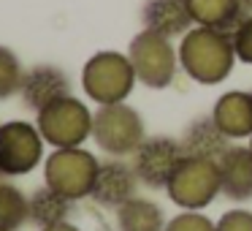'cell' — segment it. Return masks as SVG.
Instances as JSON below:
<instances>
[{
	"label": "cell",
	"instance_id": "1",
	"mask_svg": "<svg viewBox=\"0 0 252 231\" xmlns=\"http://www.w3.org/2000/svg\"><path fill=\"white\" fill-rule=\"evenodd\" d=\"M179 68L198 84H220L230 77L236 66V49L230 33L212 28H192L182 36Z\"/></svg>",
	"mask_w": 252,
	"mask_h": 231
},
{
	"label": "cell",
	"instance_id": "2",
	"mask_svg": "<svg viewBox=\"0 0 252 231\" xmlns=\"http://www.w3.org/2000/svg\"><path fill=\"white\" fill-rule=\"evenodd\" d=\"M136 82L138 79H136V71H133L127 55L114 52V49L95 52L82 68V90L98 106L127 101Z\"/></svg>",
	"mask_w": 252,
	"mask_h": 231
},
{
	"label": "cell",
	"instance_id": "3",
	"mask_svg": "<svg viewBox=\"0 0 252 231\" xmlns=\"http://www.w3.org/2000/svg\"><path fill=\"white\" fill-rule=\"evenodd\" d=\"M147 139L144 120L133 106L109 104L93 115V142L109 158H130Z\"/></svg>",
	"mask_w": 252,
	"mask_h": 231
},
{
	"label": "cell",
	"instance_id": "4",
	"mask_svg": "<svg viewBox=\"0 0 252 231\" xmlns=\"http://www.w3.org/2000/svg\"><path fill=\"white\" fill-rule=\"evenodd\" d=\"M100 160L84 147H63L44 158V182L71 201L90 198Z\"/></svg>",
	"mask_w": 252,
	"mask_h": 231
},
{
	"label": "cell",
	"instance_id": "5",
	"mask_svg": "<svg viewBox=\"0 0 252 231\" xmlns=\"http://www.w3.org/2000/svg\"><path fill=\"white\" fill-rule=\"evenodd\" d=\"M93 115L95 112H90L84 101H79L76 95H65L41 109L35 115V125L44 142L55 150L82 147L87 139H93Z\"/></svg>",
	"mask_w": 252,
	"mask_h": 231
},
{
	"label": "cell",
	"instance_id": "6",
	"mask_svg": "<svg viewBox=\"0 0 252 231\" xmlns=\"http://www.w3.org/2000/svg\"><path fill=\"white\" fill-rule=\"evenodd\" d=\"M165 193H168V198L179 209L201 212V209H206L209 204L222 193V185H220V166L214 163V160L185 155V160L176 166L174 177H171L168 185H165Z\"/></svg>",
	"mask_w": 252,
	"mask_h": 231
},
{
	"label": "cell",
	"instance_id": "7",
	"mask_svg": "<svg viewBox=\"0 0 252 231\" xmlns=\"http://www.w3.org/2000/svg\"><path fill=\"white\" fill-rule=\"evenodd\" d=\"M125 55L136 71V79L149 90H165L174 82L176 68H179V55L171 38L158 36L152 30H141L138 36H133Z\"/></svg>",
	"mask_w": 252,
	"mask_h": 231
},
{
	"label": "cell",
	"instance_id": "8",
	"mask_svg": "<svg viewBox=\"0 0 252 231\" xmlns=\"http://www.w3.org/2000/svg\"><path fill=\"white\" fill-rule=\"evenodd\" d=\"M44 136L28 120H8L0 125V180H14L44 163Z\"/></svg>",
	"mask_w": 252,
	"mask_h": 231
},
{
	"label": "cell",
	"instance_id": "9",
	"mask_svg": "<svg viewBox=\"0 0 252 231\" xmlns=\"http://www.w3.org/2000/svg\"><path fill=\"white\" fill-rule=\"evenodd\" d=\"M185 160V147L179 139L171 136H149L144 139V144L130 155V166L136 171L138 182H144L147 188L160 191L168 185V180L174 177L176 166Z\"/></svg>",
	"mask_w": 252,
	"mask_h": 231
},
{
	"label": "cell",
	"instance_id": "10",
	"mask_svg": "<svg viewBox=\"0 0 252 231\" xmlns=\"http://www.w3.org/2000/svg\"><path fill=\"white\" fill-rule=\"evenodd\" d=\"M65 95H71V79L63 68L49 66V63L28 68L22 77V84H19V98L35 115L55 101L65 98Z\"/></svg>",
	"mask_w": 252,
	"mask_h": 231
},
{
	"label": "cell",
	"instance_id": "11",
	"mask_svg": "<svg viewBox=\"0 0 252 231\" xmlns=\"http://www.w3.org/2000/svg\"><path fill=\"white\" fill-rule=\"evenodd\" d=\"M136 188H138V177L133 171V166L125 163L122 158H109V160H100L90 198L100 207L117 209L136 196Z\"/></svg>",
	"mask_w": 252,
	"mask_h": 231
},
{
	"label": "cell",
	"instance_id": "12",
	"mask_svg": "<svg viewBox=\"0 0 252 231\" xmlns=\"http://www.w3.org/2000/svg\"><path fill=\"white\" fill-rule=\"evenodd\" d=\"M220 185L228 201L244 204L252 198V150L250 144H230V150L220 158Z\"/></svg>",
	"mask_w": 252,
	"mask_h": 231
},
{
	"label": "cell",
	"instance_id": "13",
	"mask_svg": "<svg viewBox=\"0 0 252 231\" xmlns=\"http://www.w3.org/2000/svg\"><path fill=\"white\" fill-rule=\"evenodd\" d=\"M212 117L220 125V131H222L230 142L250 139L252 136V90L250 93H247V90L222 93L214 101Z\"/></svg>",
	"mask_w": 252,
	"mask_h": 231
},
{
	"label": "cell",
	"instance_id": "14",
	"mask_svg": "<svg viewBox=\"0 0 252 231\" xmlns=\"http://www.w3.org/2000/svg\"><path fill=\"white\" fill-rule=\"evenodd\" d=\"M179 142H182V147H185V155L214 160V163H220V158L230 150V139L220 131V125L214 122L212 115L195 117V120L185 128Z\"/></svg>",
	"mask_w": 252,
	"mask_h": 231
},
{
	"label": "cell",
	"instance_id": "15",
	"mask_svg": "<svg viewBox=\"0 0 252 231\" xmlns=\"http://www.w3.org/2000/svg\"><path fill=\"white\" fill-rule=\"evenodd\" d=\"M141 22L144 30L165 38H182L187 30L195 28L185 0H147L141 8Z\"/></svg>",
	"mask_w": 252,
	"mask_h": 231
},
{
	"label": "cell",
	"instance_id": "16",
	"mask_svg": "<svg viewBox=\"0 0 252 231\" xmlns=\"http://www.w3.org/2000/svg\"><path fill=\"white\" fill-rule=\"evenodd\" d=\"M195 28H212L222 33H233V28L247 17L239 0H185Z\"/></svg>",
	"mask_w": 252,
	"mask_h": 231
},
{
	"label": "cell",
	"instance_id": "17",
	"mask_svg": "<svg viewBox=\"0 0 252 231\" xmlns=\"http://www.w3.org/2000/svg\"><path fill=\"white\" fill-rule=\"evenodd\" d=\"M165 212L152 198L133 196L117 207V229L120 231H165Z\"/></svg>",
	"mask_w": 252,
	"mask_h": 231
},
{
	"label": "cell",
	"instance_id": "18",
	"mask_svg": "<svg viewBox=\"0 0 252 231\" xmlns=\"http://www.w3.org/2000/svg\"><path fill=\"white\" fill-rule=\"evenodd\" d=\"M71 209H73L71 198H65L57 191H52V188L44 182V185L30 196V223H35L38 229L63 223V220H68Z\"/></svg>",
	"mask_w": 252,
	"mask_h": 231
},
{
	"label": "cell",
	"instance_id": "19",
	"mask_svg": "<svg viewBox=\"0 0 252 231\" xmlns=\"http://www.w3.org/2000/svg\"><path fill=\"white\" fill-rule=\"evenodd\" d=\"M30 223V198L14 182L0 180V231H19Z\"/></svg>",
	"mask_w": 252,
	"mask_h": 231
},
{
	"label": "cell",
	"instance_id": "20",
	"mask_svg": "<svg viewBox=\"0 0 252 231\" xmlns=\"http://www.w3.org/2000/svg\"><path fill=\"white\" fill-rule=\"evenodd\" d=\"M22 77H25V68H22V63H19V57L14 55L8 46L0 44V101L14 95V93H19Z\"/></svg>",
	"mask_w": 252,
	"mask_h": 231
},
{
	"label": "cell",
	"instance_id": "21",
	"mask_svg": "<svg viewBox=\"0 0 252 231\" xmlns=\"http://www.w3.org/2000/svg\"><path fill=\"white\" fill-rule=\"evenodd\" d=\"M165 231H217V226L203 212H187V209H182L176 218H171L165 223Z\"/></svg>",
	"mask_w": 252,
	"mask_h": 231
},
{
	"label": "cell",
	"instance_id": "22",
	"mask_svg": "<svg viewBox=\"0 0 252 231\" xmlns=\"http://www.w3.org/2000/svg\"><path fill=\"white\" fill-rule=\"evenodd\" d=\"M233 38V49H236V60L252 66V14H247L230 33Z\"/></svg>",
	"mask_w": 252,
	"mask_h": 231
},
{
	"label": "cell",
	"instance_id": "23",
	"mask_svg": "<svg viewBox=\"0 0 252 231\" xmlns=\"http://www.w3.org/2000/svg\"><path fill=\"white\" fill-rule=\"evenodd\" d=\"M214 226H217V231H252V212L244 207H233L220 215Z\"/></svg>",
	"mask_w": 252,
	"mask_h": 231
},
{
	"label": "cell",
	"instance_id": "24",
	"mask_svg": "<svg viewBox=\"0 0 252 231\" xmlns=\"http://www.w3.org/2000/svg\"><path fill=\"white\" fill-rule=\"evenodd\" d=\"M38 231H82L79 226L68 223V220H63V223H55V226H46V229H38Z\"/></svg>",
	"mask_w": 252,
	"mask_h": 231
},
{
	"label": "cell",
	"instance_id": "25",
	"mask_svg": "<svg viewBox=\"0 0 252 231\" xmlns=\"http://www.w3.org/2000/svg\"><path fill=\"white\" fill-rule=\"evenodd\" d=\"M239 6L244 14H252V0H239Z\"/></svg>",
	"mask_w": 252,
	"mask_h": 231
},
{
	"label": "cell",
	"instance_id": "26",
	"mask_svg": "<svg viewBox=\"0 0 252 231\" xmlns=\"http://www.w3.org/2000/svg\"><path fill=\"white\" fill-rule=\"evenodd\" d=\"M250 150H252V136H250Z\"/></svg>",
	"mask_w": 252,
	"mask_h": 231
}]
</instances>
